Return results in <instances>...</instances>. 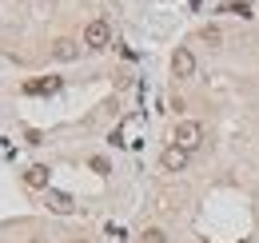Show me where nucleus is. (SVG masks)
I'll return each instance as SVG.
<instances>
[{"label": "nucleus", "mask_w": 259, "mask_h": 243, "mask_svg": "<svg viewBox=\"0 0 259 243\" xmlns=\"http://www.w3.org/2000/svg\"><path fill=\"white\" fill-rule=\"evenodd\" d=\"M48 208L60 212V215H68V212H72V195H64V191H48Z\"/></svg>", "instance_id": "nucleus-7"}, {"label": "nucleus", "mask_w": 259, "mask_h": 243, "mask_svg": "<svg viewBox=\"0 0 259 243\" xmlns=\"http://www.w3.org/2000/svg\"><path fill=\"white\" fill-rule=\"evenodd\" d=\"M60 88V80H40V84H32L28 92H56Z\"/></svg>", "instance_id": "nucleus-8"}, {"label": "nucleus", "mask_w": 259, "mask_h": 243, "mask_svg": "<svg viewBox=\"0 0 259 243\" xmlns=\"http://www.w3.org/2000/svg\"><path fill=\"white\" fill-rule=\"evenodd\" d=\"M48 176H52V172H48L44 164H32V168L24 172V183H28V187H48Z\"/></svg>", "instance_id": "nucleus-5"}, {"label": "nucleus", "mask_w": 259, "mask_h": 243, "mask_svg": "<svg viewBox=\"0 0 259 243\" xmlns=\"http://www.w3.org/2000/svg\"><path fill=\"white\" fill-rule=\"evenodd\" d=\"M188 155H192V152H184L180 144H171V148H163V155H160L163 172H184V168H188Z\"/></svg>", "instance_id": "nucleus-3"}, {"label": "nucleus", "mask_w": 259, "mask_h": 243, "mask_svg": "<svg viewBox=\"0 0 259 243\" xmlns=\"http://www.w3.org/2000/svg\"><path fill=\"white\" fill-rule=\"evenodd\" d=\"M176 144H180L184 152H195V148L203 144V128H199V124H192V120H184L180 128H176Z\"/></svg>", "instance_id": "nucleus-2"}, {"label": "nucleus", "mask_w": 259, "mask_h": 243, "mask_svg": "<svg viewBox=\"0 0 259 243\" xmlns=\"http://www.w3.org/2000/svg\"><path fill=\"white\" fill-rule=\"evenodd\" d=\"M144 243H167V235H163L160 227H152V231H144Z\"/></svg>", "instance_id": "nucleus-9"}, {"label": "nucleus", "mask_w": 259, "mask_h": 243, "mask_svg": "<svg viewBox=\"0 0 259 243\" xmlns=\"http://www.w3.org/2000/svg\"><path fill=\"white\" fill-rule=\"evenodd\" d=\"M76 243H84V239H76Z\"/></svg>", "instance_id": "nucleus-11"}, {"label": "nucleus", "mask_w": 259, "mask_h": 243, "mask_svg": "<svg viewBox=\"0 0 259 243\" xmlns=\"http://www.w3.org/2000/svg\"><path fill=\"white\" fill-rule=\"evenodd\" d=\"M76 52H80V48H76V40H68V36H60V40L52 44V56H56V60H76Z\"/></svg>", "instance_id": "nucleus-6"}, {"label": "nucleus", "mask_w": 259, "mask_h": 243, "mask_svg": "<svg viewBox=\"0 0 259 243\" xmlns=\"http://www.w3.org/2000/svg\"><path fill=\"white\" fill-rule=\"evenodd\" d=\"M171 72H176V76H184V80L195 72V56L188 52V48H176V56H171Z\"/></svg>", "instance_id": "nucleus-4"}, {"label": "nucleus", "mask_w": 259, "mask_h": 243, "mask_svg": "<svg viewBox=\"0 0 259 243\" xmlns=\"http://www.w3.org/2000/svg\"><path fill=\"white\" fill-rule=\"evenodd\" d=\"M203 40H207V44H220L224 36H220V28H203Z\"/></svg>", "instance_id": "nucleus-10"}, {"label": "nucleus", "mask_w": 259, "mask_h": 243, "mask_svg": "<svg viewBox=\"0 0 259 243\" xmlns=\"http://www.w3.org/2000/svg\"><path fill=\"white\" fill-rule=\"evenodd\" d=\"M84 44H88V48H108V44H112V24H108V20H92V24H88V28H84Z\"/></svg>", "instance_id": "nucleus-1"}]
</instances>
